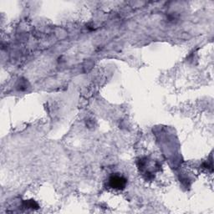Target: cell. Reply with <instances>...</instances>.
I'll use <instances>...</instances> for the list:
<instances>
[{
  "mask_svg": "<svg viewBox=\"0 0 214 214\" xmlns=\"http://www.w3.org/2000/svg\"><path fill=\"white\" fill-rule=\"evenodd\" d=\"M126 179L124 177L120 176V175H112L110 178H109V182H108V185L109 186L116 189V190H121L124 189L126 186Z\"/></svg>",
  "mask_w": 214,
  "mask_h": 214,
  "instance_id": "cell-1",
  "label": "cell"
},
{
  "mask_svg": "<svg viewBox=\"0 0 214 214\" xmlns=\"http://www.w3.org/2000/svg\"><path fill=\"white\" fill-rule=\"evenodd\" d=\"M28 88V82L26 81V80H19L18 84H17V89L20 91L25 90Z\"/></svg>",
  "mask_w": 214,
  "mask_h": 214,
  "instance_id": "cell-2",
  "label": "cell"
},
{
  "mask_svg": "<svg viewBox=\"0 0 214 214\" xmlns=\"http://www.w3.org/2000/svg\"><path fill=\"white\" fill-rule=\"evenodd\" d=\"M23 205L24 207H28V208H38L39 205L36 202H34V200H30V201H24L23 202Z\"/></svg>",
  "mask_w": 214,
  "mask_h": 214,
  "instance_id": "cell-3",
  "label": "cell"
}]
</instances>
